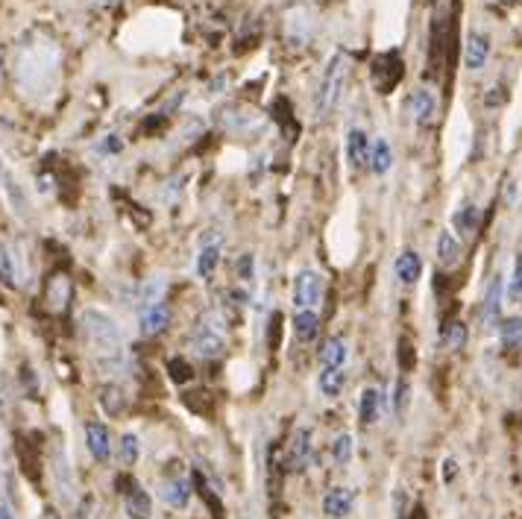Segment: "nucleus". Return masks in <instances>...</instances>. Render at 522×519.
I'll list each match as a JSON object with an SVG mask.
<instances>
[{"instance_id": "f257e3e1", "label": "nucleus", "mask_w": 522, "mask_h": 519, "mask_svg": "<svg viewBox=\"0 0 522 519\" xmlns=\"http://www.w3.org/2000/svg\"><path fill=\"white\" fill-rule=\"evenodd\" d=\"M65 53L62 45L48 33H27L12 53V79L27 101H48L62 79Z\"/></svg>"}, {"instance_id": "8fccbe9b", "label": "nucleus", "mask_w": 522, "mask_h": 519, "mask_svg": "<svg viewBox=\"0 0 522 519\" xmlns=\"http://www.w3.org/2000/svg\"><path fill=\"white\" fill-rule=\"evenodd\" d=\"M0 519H12V511H9V504H0Z\"/></svg>"}, {"instance_id": "39448f33", "label": "nucleus", "mask_w": 522, "mask_h": 519, "mask_svg": "<svg viewBox=\"0 0 522 519\" xmlns=\"http://www.w3.org/2000/svg\"><path fill=\"white\" fill-rule=\"evenodd\" d=\"M320 30V18L317 12L312 6H291L285 12V18H282V36H285V41H291L293 48H305L308 41H314Z\"/></svg>"}, {"instance_id": "473e14b6", "label": "nucleus", "mask_w": 522, "mask_h": 519, "mask_svg": "<svg viewBox=\"0 0 522 519\" xmlns=\"http://www.w3.org/2000/svg\"><path fill=\"white\" fill-rule=\"evenodd\" d=\"M352 452H356V443H352V434H346V431L337 434V438L332 440V446H329L332 464H337V467H346L352 461Z\"/></svg>"}, {"instance_id": "f3484780", "label": "nucleus", "mask_w": 522, "mask_h": 519, "mask_svg": "<svg viewBox=\"0 0 522 519\" xmlns=\"http://www.w3.org/2000/svg\"><path fill=\"white\" fill-rule=\"evenodd\" d=\"M346 162L356 174L370 167V142H367L364 130H352L346 135Z\"/></svg>"}, {"instance_id": "a19ab883", "label": "nucleus", "mask_w": 522, "mask_h": 519, "mask_svg": "<svg viewBox=\"0 0 522 519\" xmlns=\"http://www.w3.org/2000/svg\"><path fill=\"white\" fill-rule=\"evenodd\" d=\"M186 405L197 414H208L211 411V397L206 394V390H194V394L186 397Z\"/></svg>"}, {"instance_id": "6e6552de", "label": "nucleus", "mask_w": 522, "mask_h": 519, "mask_svg": "<svg viewBox=\"0 0 522 519\" xmlns=\"http://www.w3.org/2000/svg\"><path fill=\"white\" fill-rule=\"evenodd\" d=\"M312 467V429L300 426L291 434V443L282 455V470L291 472V475H303Z\"/></svg>"}, {"instance_id": "5701e85b", "label": "nucleus", "mask_w": 522, "mask_h": 519, "mask_svg": "<svg viewBox=\"0 0 522 519\" xmlns=\"http://www.w3.org/2000/svg\"><path fill=\"white\" fill-rule=\"evenodd\" d=\"M191 484H194V493L208 504L211 516H215V519H227V511H223L220 496H218V493H211V487H208L206 475H203L200 470H191Z\"/></svg>"}, {"instance_id": "e433bc0d", "label": "nucleus", "mask_w": 522, "mask_h": 519, "mask_svg": "<svg viewBox=\"0 0 522 519\" xmlns=\"http://www.w3.org/2000/svg\"><path fill=\"white\" fill-rule=\"evenodd\" d=\"M138 455H141L138 434H133V431L121 434V446H118V458H121V464H123V467H133L135 461H138Z\"/></svg>"}, {"instance_id": "2eb2a0df", "label": "nucleus", "mask_w": 522, "mask_h": 519, "mask_svg": "<svg viewBox=\"0 0 522 519\" xmlns=\"http://www.w3.org/2000/svg\"><path fill=\"white\" fill-rule=\"evenodd\" d=\"M291 326H293V338L300 341V344H314L317 334H320V314H317V308H296Z\"/></svg>"}, {"instance_id": "2f4dec72", "label": "nucleus", "mask_w": 522, "mask_h": 519, "mask_svg": "<svg viewBox=\"0 0 522 519\" xmlns=\"http://www.w3.org/2000/svg\"><path fill=\"white\" fill-rule=\"evenodd\" d=\"M478 220H482V215H478V206H463V208H458L455 212V217H453V227H455V232L458 235H473L475 229H478Z\"/></svg>"}, {"instance_id": "9b49d317", "label": "nucleus", "mask_w": 522, "mask_h": 519, "mask_svg": "<svg viewBox=\"0 0 522 519\" xmlns=\"http://www.w3.org/2000/svg\"><path fill=\"white\" fill-rule=\"evenodd\" d=\"M167 323H171V308L165 302H150L138 308V329L141 334H147V338L162 334L167 329Z\"/></svg>"}, {"instance_id": "bb28decb", "label": "nucleus", "mask_w": 522, "mask_h": 519, "mask_svg": "<svg viewBox=\"0 0 522 519\" xmlns=\"http://www.w3.org/2000/svg\"><path fill=\"white\" fill-rule=\"evenodd\" d=\"M317 385H320V394H323V397L337 399V397L344 394V385H346L344 367H323V370H320V378H317Z\"/></svg>"}, {"instance_id": "72a5a7b5", "label": "nucleus", "mask_w": 522, "mask_h": 519, "mask_svg": "<svg viewBox=\"0 0 522 519\" xmlns=\"http://www.w3.org/2000/svg\"><path fill=\"white\" fill-rule=\"evenodd\" d=\"M165 288H167V282H165L162 276H156V279H147V282L135 291V302H138V308H141V305H150V302H162V293H165Z\"/></svg>"}, {"instance_id": "79ce46f5", "label": "nucleus", "mask_w": 522, "mask_h": 519, "mask_svg": "<svg viewBox=\"0 0 522 519\" xmlns=\"http://www.w3.org/2000/svg\"><path fill=\"white\" fill-rule=\"evenodd\" d=\"M123 150V138L121 135H106L101 144H97V153L101 156H118V153Z\"/></svg>"}, {"instance_id": "aec40b11", "label": "nucleus", "mask_w": 522, "mask_h": 519, "mask_svg": "<svg viewBox=\"0 0 522 519\" xmlns=\"http://www.w3.org/2000/svg\"><path fill=\"white\" fill-rule=\"evenodd\" d=\"M490 59V38L482 33H470L467 36V48H463V65L470 71H482Z\"/></svg>"}, {"instance_id": "f704fd0d", "label": "nucleus", "mask_w": 522, "mask_h": 519, "mask_svg": "<svg viewBox=\"0 0 522 519\" xmlns=\"http://www.w3.org/2000/svg\"><path fill=\"white\" fill-rule=\"evenodd\" d=\"M499 341L507 349L522 346V317H507L499 323Z\"/></svg>"}, {"instance_id": "423d86ee", "label": "nucleus", "mask_w": 522, "mask_h": 519, "mask_svg": "<svg viewBox=\"0 0 522 519\" xmlns=\"http://www.w3.org/2000/svg\"><path fill=\"white\" fill-rule=\"evenodd\" d=\"M223 259V232L208 227L200 238H197V261H194V273L200 282H211L220 268Z\"/></svg>"}, {"instance_id": "7ed1b4c3", "label": "nucleus", "mask_w": 522, "mask_h": 519, "mask_svg": "<svg viewBox=\"0 0 522 519\" xmlns=\"http://www.w3.org/2000/svg\"><path fill=\"white\" fill-rule=\"evenodd\" d=\"M188 344L197 358H220L223 349H227V312L223 308L206 312L194 323Z\"/></svg>"}, {"instance_id": "c85d7f7f", "label": "nucleus", "mask_w": 522, "mask_h": 519, "mask_svg": "<svg viewBox=\"0 0 522 519\" xmlns=\"http://www.w3.org/2000/svg\"><path fill=\"white\" fill-rule=\"evenodd\" d=\"M370 167H373L376 176H385L393 167V150H390L388 138H376V142L370 144Z\"/></svg>"}, {"instance_id": "dca6fc26", "label": "nucleus", "mask_w": 522, "mask_h": 519, "mask_svg": "<svg viewBox=\"0 0 522 519\" xmlns=\"http://www.w3.org/2000/svg\"><path fill=\"white\" fill-rule=\"evenodd\" d=\"M382 414H385V390L364 387L361 399H358V419L364 426H373V423L382 419Z\"/></svg>"}, {"instance_id": "0eeeda50", "label": "nucleus", "mask_w": 522, "mask_h": 519, "mask_svg": "<svg viewBox=\"0 0 522 519\" xmlns=\"http://www.w3.org/2000/svg\"><path fill=\"white\" fill-rule=\"evenodd\" d=\"M218 126L238 138H259L264 132V121L244 106H223L218 111Z\"/></svg>"}, {"instance_id": "393cba45", "label": "nucleus", "mask_w": 522, "mask_h": 519, "mask_svg": "<svg viewBox=\"0 0 522 519\" xmlns=\"http://www.w3.org/2000/svg\"><path fill=\"white\" fill-rule=\"evenodd\" d=\"M0 285L6 288L21 285V261L6 244H0Z\"/></svg>"}, {"instance_id": "ea45409f", "label": "nucleus", "mask_w": 522, "mask_h": 519, "mask_svg": "<svg viewBox=\"0 0 522 519\" xmlns=\"http://www.w3.org/2000/svg\"><path fill=\"white\" fill-rule=\"evenodd\" d=\"M408 397H411V385H408V378H399L397 387H393V411H397V414H405V408H408Z\"/></svg>"}, {"instance_id": "4468645a", "label": "nucleus", "mask_w": 522, "mask_h": 519, "mask_svg": "<svg viewBox=\"0 0 522 519\" xmlns=\"http://www.w3.org/2000/svg\"><path fill=\"white\" fill-rule=\"evenodd\" d=\"M356 508V493L349 487H332L326 496H323V514L329 519H346Z\"/></svg>"}, {"instance_id": "b1692460", "label": "nucleus", "mask_w": 522, "mask_h": 519, "mask_svg": "<svg viewBox=\"0 0 522 519\" xmlns=\"http://www.w3.org/2000/svg\"><path fill=\"white\" fill-rule=\"evenodd\" d=\"M422 276V261L414 249H402L397 259V279L402 285H417Z\"/></svg>"}, {"instance_id": "6ab92c4d", "label": "nucleus", "mask_w": 522, "mask_h": 519, "mask_svg": "<svg viewBox=\"0 0 522 519\" xmlns=\"http://www.w3.org/2000/svg\"><path fill=\"white\" fill-rule=\"evenodd\" d=\"M123 511L130 519H153V496L141 484H133L123 493Z\"/></svg>"}, {"instance_id": "cd10ccee", "label": "nucleus", "mask_w": 522, "mask_h": 519, "mask_svg": "<svg viewBox=\"0 0 522 519\" xmlns=\"http://www.w3.org/2000/svg\"><path fill=\"white\" fill-rule=\"evenodd\" d=\"M437 259H441L443 268H455L458 259H461V241L455 232L443 229L437 235Z\"/></svg>"}, {"instance_id": "9d476101", "label": "nucleus", "mask_w": 522, "mask_h": 519, "mask_svg": "<svg viewBox=\"0 0 522 519\" xmlns=\"http://www.w3.org/2000/svg\"><path fill=\"white\" fill-rule=\"evenodd\" d=\"M402 74H405V65L399 62L397 53H385L373 62V86L382 94H390L393 89H397Z\"/></svg>"}, {"instance_id": "09e8293b", "label": "nucleus", "mask_w": 522, "mask_h": 519, "mask_svg": "<svg viewBox=\"0 0 522 519\" xmlns=\"http://www.w3.org/2000/svg\"><path fill=\"white\" fill-rule=\"evenodd\" d=\"M41 519H59V511H56V508H45V514H41Z\"/></svg>"}, {"instance_id": "4be33fe9", "label": "nucleus", "mask_w": 522, "mask_h": 519, "mask_svg": "<svg viewBox=\"0 0 522 519\" xmlns=\"http://www.w3.org/2000/svg\"><path fill=\"white\" fill-rule=\"evenodd\" d=\"M101 408L106 411V417H121L130 408V397H126V390L121 385L109 382L101 387Z\"/></svg>"}, {"instance_id": "37998d69", "label": "nucleus", "mask_w": 522, "mask_h": 519, "mask_svg": "<svg viewBox=\"0 0 522 519\" xmlns=\"http://www.w3.org/2000/svg\"><path fill=\"white\" fill-rule=\"evenodd\" d=\"M279 332H282V314L273 312L271 320H267V344H271V349H279Z\"/></svg>"}, {"instance_id": "58836bf2", "label": "nucleus", "mask_w": 522, "mask_h": 519, "mask_svg": "<svg viewBox=\"0 0 522 519\" xmlns=\"http://www.w3.org/2000/svg\"><path fill=\"white\" fill-rule=\"evenodd\" d=\"M507 300L519 302L522 300V252L514 261V273H511V282H507Z\"/></svg>"}, {"instance_id": "c756f323", "label": "nucleus", "mask_w": 522, "mask_h": 519, "mask_svg": "<svg viewBox=\"0 0 522 519\" xmlns=\"http://www.w3.org/2000/svg\"><path fill=\"white\" fill-rule=\"evenodd\" d=\"M349 358V346L344 338H329L320 349V364L323 367H344Z\"/></svg>"}, {"instance_id": "de8ad7c7", "label": "nucleus", "mask_w": 522, "mask_h": 519, "mask_svg": "<svg viewBox=\"0 0 522 519\" xmlns=\"http://www.w3.org/2000/svg\"><path fill=\"white\" fill-rule=\"evenodd\" d=\"M408 519H429V516H426V508H422V504H417V508L411 511V516H408Z\"/></svg>"}, {"instance_id": "4c0bfd02", "label": "nucleus", "mask_w": 522, "mask_h": 519, "mask_svg": "<svg viewBox=\"0 0 522 519\" xmlns=\"http://www.w3.org/2000/svg\"><path fill=\"white\" fill-rule=\"evenodd\" d=\"M167 376H171L174 385H188L191 378H194L191 361H186V358H171V361H167Z\"/></svg>"}, {"instance_id": "f8f14e48", "label": "nucleus", "mask_w": 522, "mask_h": 519, "mask_svg": "<svg viewBox=\"0 0 522 519\" xmlns=\"http://www.w3.org/2000/svg\"><path fill=\"white\" fill-rule=\"evenodd\" d=\"M191 493H194V484L188 479H182V475H174V479H165L159 484V499L174 511H186Z\"/></svg>"}, {"instance_id": "412c9836", "label": "nucleus", "mask_w": 522, "mask_h": 519, "mask_svg": "<svg viewBox=\"0 0 522 519\" xmlns=\"http://www.w3.org/2000/svg\"><path fill=\"white\" fill-rule=\"evenodd\" d=\"M434 109H437V97L429 89H417L408 97V111H411L420 126H426L434 118Z\"/></svg>"}, {"instance_id": "49530a36", "label": "nucleus", "mask_w": 522, "mask_h": 519, "mask_svg": "<svg viewBox=\"0 0 522 519\" xmlns=\"http://www.w3.org/2000/svg\"><path fill=\"white\" fill-rule=\"evenodd\" d=\"M443 475H446V482L453 479V475H455V461H446V464H443Z\"/></svg>"}, {"instance_id": "c03bdc74", "label": "nucleus", "mask_w": 522, "mask_h": 519, "mask_svg": "<svg viewBox=\"0 0 522 519\" xmlns=\"http://www.w3.org/2000/svg\"><path fill=\"white\" fill-rule=\"evenodd\" d=\"M399 367L402 370H411L414 367V349H411V341H408V338L399 341Z\"/></svg>"}, {"instance_id": "a18cd8bd", "label": "nucleus", "mask_w": 522, "mask_h": 519, "mask_svg": "<svg viewBox=\"0 0 522 519\" xmlns=\"http://www.w3.org/2000/svg\"><path fill=\"white\" fill-rule=\"evenodd\" d=\"M235 276L241 279V282H250V279H252V256H250V252L235 261Z\"/></svg>"}, {"instance_id": "f03ea898", "label": "nucleus", "mask_w": 522, "mask_h": 519, "mask_svg": "<svg viewBox=\"0 0 522 519\" xmlns=\"http://www.w3.org/2000/svg\"><path fill=\"white\" fill-rule=\"evenodd\" d=\"M349 71H352V62L346 53H335L332 62L326 65V74L320 79V89H317V101H314V115L323 121L329 118L332 111H337L344 101V91L349 86Z\"/></svg>"}, {"instance_id": "a878e982", "label": "nucleus", "mask_w": 522, "mask_h": 519, "mask_svg": "<svg viewBox=\"0 0 522 519\" xmlns=\"http://www.w3.org/2000/svg\"><path fill=\"white\" fill-rule=\"evenodd\" d=\"M502 297H505V285H502V276H496L490 282V288L485 291V305H482V317L490 326V323L499 320V312H502Z\"/></svg>"}, {"instance_id": "20e7f679", "label": "nucleus", "mask_w": 522, "mask_h": 519, "mask_svg": "<svg viewBox=\"0 0 522 519\" xmlns=\"http://www.w3.org/2000/svg\"><path fill=\"white\" fill-rule=\"evenodd\" d=\"M80 326H82V334L89 338V344L101 355H121L123 329L112 314L101 312V308H86L82 317H80Z\"/></svg>"}, {"instance_id": "a211bd4d", "label": "nucleus", "mask_w": 522, "mask_h": 519, "mask_svg": "<svg viewBox=\"0 0 522 519\" xmlns=\"http://www.w3.org/2000/svg\"><path fill=\"white\" fill-rule=\"evenodd\" d=\"M86 446L94 461H101V464H106V461L112 458V438H109V429L103 423H97V419H91V423H86Z\"/></svg>"}, {"instance_id": "ddd939ff", "label": "nucleus", "mask_w": 522, "mask_h": 519, "mask_svg": "<svg viewBox=\"0 0 522 519\" xmlns=\"http://www.w3.org/2000/svg\"><path fill=\"white\" fill-rule=\"evenodd\" d=\"M70 291H74V285H70V276L56 270L50 279H48V291H45V300H48V308L53 314H62L68 302H70Z\"/></svg>"}, {"instance_id": "c9c22d12", "label": "nucleus", "mask_w": 522, "mask_h": 519, "mask_svg": "<svg viewBox=\"0 0 522 519\" xmlns=\"http://www.w3.org/2000/svg\"><path fill=\"white\" fill-rule=\"evenodd\" d=\"M441 344L446 349H461L463 344H467V326H463L461 320H449L441 332Z\"/></svg>"}, {"instance_id": "7c9ffc66", "label": "nucleus", "mask_w": 522, "mask_h": 519, "mask_svg": "<svg viewBox=\"0 0 522 519\" xmlns=\"http://www.w3.org/2000/svg\"><path fill=\"white\" fill-rule=\"evenodd\" d=\"M186 185H188V176L186 174H171L165 182H162V191H159V197L165 206H174L182 200V194H186Z\"/></svg>"}, {"instance_id": "1a4fd4ad", "label": "nucleus", "mask_w": 522, "mask_h": 519, "mask_svg": "<svg viewBox=\"0 0 522 519\" xmlns=\"http://www.w3.org/2000/svg\"><path fill=\"white\" fill-rule=\"evenodd\" d=\"M326 293V279L314 268H303L293 276V305L296 308H317Z\"/></svg>"}]
</instances>
